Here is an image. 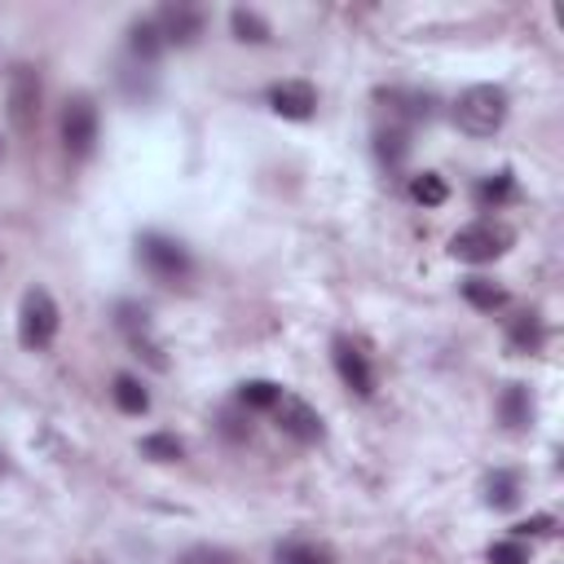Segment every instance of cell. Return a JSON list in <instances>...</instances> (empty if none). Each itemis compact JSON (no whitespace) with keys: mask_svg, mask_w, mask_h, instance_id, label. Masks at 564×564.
<instances>
[{"mask_svg":"<svg viewBox=\"0 0 564 564\" xmlns=\"http://www.w3.org/2000/svg\"><path fill=\"white\" fill-rule=\"evenodd\" d=\"M273 419H278V427L291 436V441H304V445H313V441H322L326 436V423H322V414L304 401V397H295V392H282L278 397V405H273Z\"/></svg>","mask_w":564,"mask_h":564,"instance_id":"cell-8","label":"cell"},{"mask_svg":"<svg viewBox=\"0 0 564 564\" xmlns=\"http://www.w3.org/2000/svg\"><path fill=\"white\" fill-rule=\"evenodd\" d=\"M551 516H533V520H524V524H516V538H524V533H551Z\"/></svg>","mask_w":564,"mask_h":564,"instance_id":"cell-28","label":"cell"},{"mask_svg":"<svg viewBox=\"0 0 564 564\" xmlns=\"http://www.w3.org/2000/svg\"><path fill=\"white\" fill-rule=\"evenodd\" d=\"M57 326H62L57 300L44 286H26L22 291V304H18V344L26 352H44L57 339Z\"/></svg>","mask_w":564,"mask_h":564,"instance_id":"cell-2","label":"cell"},{"mask_svg":"<svg viewBox=\"0 0 564 564\" xmlns=\"http://www.w3.org/2000/svg\"><path fill=\"white\" fill-rule=\"evenodd\" d=\"M110 397H115V405H119L123 414H145V410H150V392H145V383L132 379V375H115Z\"/></svg>","mask_w":564,"mask_h":564,"instance_id":"cell-19","label":"cell"},{"mask_svg":"<svg viewBox=\"0 0 564 564\" xmlns=\"http://www.w3.org/2000/svg\"><path fill=\"white\" fill-rule=\"evenodd\" d=\"M516 502H520V476L507 471V467H498V471L485 480V507L507 511V507H516Z\"/></svg>","mask_w":564,"mask_h":564,"instance_id":"cell-16","label":"cell"},{"mask_svg":"<svg viewBox=\"0 0 564 564\" xmlns=\"http://www.w3.org/2000/svg\"><path fill=\"white\" fill-rule=\"evenodd\" d=\"M229 26H234V40H242V44H264L273 35V26L256 9H242V4L229 13Z\"/></svg>","mask_w":564,"mask_h":564,"instance_id":"cell-20","label":"cell"},{"mask_svg":"<svg viewBox=\"0 0 564 564\" xmlns=\"http://www.w3.org/2000/svg\"><path fill=\"white\" fill-rule=\"evenodd\" d=\"M137 260H141L145 273L159 278V282H185L189 269H194L185 242L172 238V234H159V229H145V234L137 238Z\"/></svg>","mask_w":564,"mask_h":564,"instance_id":"cell-3","label":"cell"},{"mask_svg":"<svg viewBox=\"0 0 564 564\" xmlns=\"http://www.w3.org/2000/svg\"><path fill=\"white\" fill-rule=\"evenodd\" d=\"M498 419L511 427V432H524L533 423V392L524 383H507L502 397H498Z\"/></svg>","mask_w":564,"mask_h":564,"instance_id":"cell-12","label":"cell"},{"mask_svg":"<svg viewBox=\"0 0 564 564\" xmlns=\"http://www.w3.org/2000/svg\"><path fill=\"white\" fill-rule=\"evenodd\" d=\"M128 48H132V57H141V62H154V57L163 53V35H159L154 18H137V22L128 26Z\"/></svg>","mask_w":564,"mask_h":564,"instance_id":"cell-17","label":"cell"},{"mask_svg":"<svg viewBox=\"0 0 564 564\" xmlns=\"http://www.w3.org/2000/svg\"><path fill=\"white\" fill-rule=\"evenodd\" d=\"M405 150H410L405 128H379V132H375V154H379V163L397 167V163L405 159Z\"/></svg>","mask_w":564,"mask_h":564,"instance_id":"cell-24","label":"cell"},{"mask_svg":"<svg viewBox=\"0 0 564 564\" xmlns=\"http://www.w3.org/2000/svg\"><path fill=\"white\" fill-rule=\"evenodd\" d=\"M97 128H101V119H97L93 97H84V93L66 97V106H62V145H66L70 159H88L93 154Z\"/></svg>","mask_w":564,"mask_h":564,"instance_id":"cell-6","label":"cell"},{"mask_svg":"<svg viewBox=\"0 0 564 564\" xmlns=\"http://www.w3.org/2000/svg\"><path fill=\"white\" fill-rule=\"evenodd\" d=\"M485 560H489V564H529V546H524L520 538H502V542H494V546L485 551Z\"/></svg>","mask_w":564,"mask_h":564,"instance_id":"cell-26","label":"cell"},{"mask_svg":"<svg viewBox=\"0 0 564 564\" xmlns=\"http://www.w3.org/2000/svg\"><path fill=\"white\" fill-rule=\"evenodd\" d=\"M154 26H159V35H163V44H176V48H189L198 35H203V26H207V13L198 9V4H185V0H172V4H163L159 13H154Z\"/></svg>","mask_w":564,"mask_h":564,"instance_id":"cell-7","label":"cell"},{"mask_svg":"<svg viewBox=\"0 0 564 564\" xmlns=\"http://www.w3.org/2000/svg\"><path fill=\"white\" fill-rule=\"evenodd\" d=\"M141 454L154 458V463H181V458H185V441L172 436V432H150V436L141 441Z\"/></svg>","mask_w":564,"mask_h":564,"instance_id":"cell-23","label":"cell"},{"mask_svg":"<svg viewBox=\"0 0 564 564\" xmlns=\"http://www.w3.org/2000/svg\"><path fill=\"white\" fill-rule=\"evenodd\" d=\"M542 344H546V326H542L538 313H520V317L507 322V348H511V352L529 357V352H538Z\"/></svg>","mask_w":564,"mask_h":564,"instance_id":"cell-13","label":"cell"},{"mask_svg":"<svg viewBox=\"0 0 564 564\" xmlns=\"http://www.w3.org/2000/svg\"><path fill=\"white\" fill-rule=\"evenodd\" d=\"M405 189H410V198H414L419 207H441V203L449 198V185H445L441 172H414Z\"/></svg>","mask_w":564,"mask_h":564,"instance_id":"cell-18","label":"cell"},{"mask_svg":"<svg viewBox=\"0 0 564 564\" xmlns=\"http://www.w3.org/2000/svg\"><path fill=\"white\" fill-rule=\"evenodd\" d=\"M463 300H467L471 308H480V313L507 308V291H502L498 282H489V278H463Z\"/></svg>","mask_w":564,"mask_h":564,"instance_id":"cell-15","label":"cell"},{"mask_svg":"<svg viewBox=\"0 0 564 564\" xmlns=\"http://www.w3.org/2000/svg\"><path fill=\"white\" fill-rule=\"evenodd\" d=\"M40 97H44L40 70H35L31 62H13V66H9V88H4V115H9L13 132L26 137V132L35 128V119H40Z\"/></svg>","mask_w":564,"mask_h":564,"instance_id":"cell-5","label":"cell"},{"mask_svg":"<svg viewBox=\"0 0 564 564\" xmlns=\"http://www.w3.org/2000/svg\"><path fill=\"white\" fill-rule=\"evenodd\" d=\"M379 101H388V110L401 115V119H432V97H427V93L388 88V93H379Z\"/></svg>","mask_w":564,"mask_h":564,"instance_id":"cell-14","label":"cell"},{"mask_svg":"<svg viewBox=\"0 0 564 564\" xmlns=\"http://www.w3.org/2000/svg\"><path fill=\"white\" fill-rule=\"evenodd\" d=\"M278 397H282V383H273V379H247V383H238V405H247V410H273Z\"/></svg>","mask_w":564,"mask_h":564,"instance_id":"cell-22","label":"cell"},{"mask_svg":"<svg viewBox=\"0 0 564 564\" xmlns=\"http://www.w3.org/2000/svg\"><path fill=\"white\" fill-rule=\"evenodd\" d=\"M516 198V176L502 167V172H494V176H485L480 185H476V203L480 207H502V203H511Z\"/></svg>","mask_w":564,"mask_h":564,"instance_id":"cell-21","label":"cell"},{"mask_svg":"<svg viewBox=\"0 0 564 564\" xmlns=\"http://www.w3.org/2000/svg\"><path fill=\"white\" fill-rule=\"evenodd\" d=\"M278 564H330V551L317 542H286L278 546Z\"/></svg>","mask_w":564,"mask_h":564,"instance_id":"cell-25","label":"cell"},{"mask_svg":"<svg viewBox=\"0 0 564 564\" xmlns=\"http://www.w3.org/2000/svg\"><path fill=\"white\" fill-rule=\"evenodd\" d=\"M511 238H516V234H511L507 225H498V220H471V225L454 229V238H449V256L463 260V264H489V260L507 256Z\"/></svg>","mask_w":564,"mask_h":564,"instance_id":"cell-4","label":"cell"},{"mask_svg":"<svg viewBox=\"0 0 564 564\" xmlns=\"http://www.w3.org/2000/svg\"><path fill=\"white\" fill-rule=\"evenodd\" d=\"M269 110L282 115V119L304 123V119H313V110H317V88H313L308 79H278V84L269 88Z\"/></svg>","mask_w":564,"mask_h":564,"instance_id":"cell-9","label":"cell"},{"mask_svg":"<svg viewBox=\"0 0 564 564\" xmlns=\"http://www.w3.org/2000/svg\"><path fill=\"white\" fill-rule=\"evenodd\" d=\"M176 564H234V555L220 551V546H189Z\"/></svg>","mask_w":564,"mask_h":564,"instance_id":"cell-27","label":"cell"},{"mask_svg":"<svg viewBox=\"0 0 564 564\" xmlns=\"http://www.w3.org/2000/svg\"><path fill=\"white\" fill-rule=\"evenodd\" d=\"M330 361H335V370H339V379H344L348 392H357V397H370V392H375V370H370L366 352H361L352 339L339 335V339L330 344Z\"/></svg>","mask_w":564,"mask_h":564,"instance_id":"cell-11","label":"cell"},{"mask_svg":"<svg viewBox=\"0 0 564 564\" xmlns=\"http://www.w3.org/2000/svg\"><path fill=\"white\" fill-rule=\"evenodd\" d=\"M507 110H511L507 88H498V84H471L454 101V123L467 137H494L507 123Z\"/></svg>","mask_w":564,"mask_h":564,"instance_id":"cell-1","label":"cell"},{"mask_svg":"<svg viewBox=\"0 0 564 564\" xmlns=\"http://www.w3.org/2000/svg\"><path fill=\"white\" fill-rule=\"evenodd\" d=\"M119 330L128 335V344L137 348V357H145L154 370H167V357L154 339V326H150V313L137 308V304H119Z\"/></svg>","mask_w":564,"mask_h":564,"instance_id":"cell-10","label":"cell"}]
</instances>
